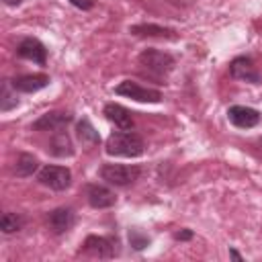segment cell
<instances>
[{
  "label": "cell",
  "instance_id": "21",
  "mask_svg": "<svg viewBox=\"0 0 262 262\" xmlns=\"http://www.w3.org/2000/svg\"><path fill=\"white\" fill-rule=\"evenodd\" d=\"M129 244H131L135 250H143L145 246H149V237L143 235V233H139L137 229H131V231H129Z\"/></svg>",
  "mask_w": 262,
  "mask_h": 262
},
{
  "label": "cell",
  "instance_id": "15",
  "mask_svg": "<svg viewBox=\"0 0 262 262\" xmlns=\"http://www.w3.org/2000/svg\"><path fill=\"white\" fill-rule=\"evenodd\" d=\"M49 151L57 158H66V156H72L74 154V145H72V139L66 131H53V137L49 141Z\"/></svg>",
  "mask_w": 262,
  "mask_h": 262
},
{
  "label": "cell",
  "instance_id": "20",
  "mask_svg": "<svg viewBox=\"0 0 262 262\" xmlns=\"http://www.w3.org/2000/svg\"><path fill=\"white\" fill-rule=\"evenodd\" d=\"M78 137H80V141L82 143H86V145H90V143H98V133L94 131V127L90 125V121L88 119H82L80 123H78Z\"/></svg>",
  "mask_w": 262,
  "mask_h": 262
},
{
  "label": "cell",
  "instance_id": "1",
  "mask_svg": "<svg viewBox=\"0 0 262 262\" xmlns=\"http://www.w3.org/2000/svg\"><path fill=\"white\" fill-rule=\"evenodd\" d=\"M145 149V143L143 139L129 131V129H121V131H115L108 139H106V154L111 156H121V158H137L141 156Z\"/></svg>",
  "mask_w": 262,
  "mask_h": 262
},
{
  "label": "cell",
  "instance_id": "8",
  "mask_svg": "<svg viewBox=\"0 0 262 262\" xmlns=\"http://www.w3.org/2000/svg\"><path fill=\"white\" fill-rule=\"evenodd\" d=\"M76 217H74V211L68 209V207H59V209H53L49 215H47V225L49 229L55 233V235H61L66 231L72 229Z\"/></svg>",
  "mask_w": 262,
  "mask_h": 262
},
{
  "label": "cell",
  "instance_id": "4",
  "mask_svg": "<svg viewBox=\"0 0 262 262\" xmlns=\"http://www.w3.org/2000/svg\"><path fill=\"white\" fill-rule=\"evenodd\" d=\"M37 180L51 190H66L72 182V172L66 166H49L47 164L39 170Z\"/></svg>",
  "mask_w": 262,
  "mask_h": 262
},
{
  "label": "cell",
  "instance_id": "7",
  "mask_svg": "<svg viewBox=\"0 0 262 262\" xmlns=\"http://www.w3.org/2000/svg\"><path fill=\"white\" fill-rule=\"evenodd\" d=\"M227 117L239 129H250V127H256L260 123V113L256 108H252V106H242V104L229 106Z\"/></svg>",
  "mask_w": 262,
  "mask_h": 262
},
{
  "label": "cell",
  "instance_id": "24",
  "mask_svg": "<svg viewBox=\"0 0 262 262\" xmlns=\"http://www.w3.org/2000/svg\"><path fill=\"white\" fill-rule=\"evenodd\" d=\"M25 0H4V4H8V6H18V4H23Z\"/></svg>",
  "mask_w": 262,
  "mask_h": 262
},
{
  "label": "cell",
  "instance_id": "5",
  "mask_svg": "<svg viewBox=\"0 0 262 262\" xmlns=\"http://www.w3.org/2000/svg\"><path fill=\"white\" fill-rule=\"evenodd\" d=\"M115 92L121 94V96L133 98V100H137V102H160V100H162V92H160V90L141 86V84L131 82V80L121 82V84L115 88Z\"/></svg>",
  "mask_w": 262,
  "mask_h": 262
},
{
  "label": "cell",
  "instance_id": "6",
  "mask_svg": "<svg viewBox=\"0 0 262 262\" xmlns=\"http://www.w3.org/2000/svg\"><path fill=\"white\" fill-rule=\"evenodd\" d=\"M84 252L96 258H113L117 254V239L106 235H88L84 239Z\"/></svg>",
  "mask_w": 262,
  "mask_h": 262
},
{
  "label": "cell",
  "instance_id": "17",
  "mask_svg": "<svg viewBox=\"0 0 262 262\" xmlns=\"http://www.w3.org/2000/svg\"><path fill=\"white\" fill-rule=\"evenodd\" d=\"M37 168H39V162L31 154H20L16 158V162H14V174L16 176H23V178L25 176H31L33 172H37Z\"/></svg>",
  "mask_w": 262,
  "mask_h": 262
},
{
  "label": "cell",
  "instance_id": "13",
  "mask_svg": "<svg viewBox=\"0 0 262 262\" xmlns=\"http://www.w3.org/2000/svg\"><path fill=\"white\" fill-rule=\"evenodd\" d=\"M104 117H106L115 127H119V129H131V127H133V115H131L125 106H121V104H117V102H108V104L104 106Z\"/></svg>",
  "mask_w": 262,
  "mask_h": 262
},
{
  "label": "cell",
  "instance_id": "3",
  "mask_svg": "<svg viewBox=\"0 0 262 262\" xmlns=\"http://www.w3.org/2000/svg\"><path fill=\"white\" fill-rule=\"evenodd\" d=\"M141 170L137 166H125V164H104L100 168V178L115 186H129L139 178Z\"/></svg>",
  "mask_w": 262,
  "mask_h": 262
},
{
  "label": "cell",
  "instance_id": "12",
  "mask_svg": "<svg viewBox=\"0 0 262 262\" xmlns=\"http://www.w3.org/2000/svg\"><path fill=\"white\" fill-rule=\"evenodd\" d=\"M229 74L235 80H246V82H260V74L254 68V61L250 57H235L229 63Z\"/></svg>",
  "mask_w": 262,
  "mask_h": 262
},
{
  "label": "cell",
  "instance_id": "16",
  "mask_svg": "<svg viewBox=\"0 0 262 262\" xmlns=\"http://www.w3.org/2000/svg\"><path fill=\"white\" fill-rule=\"evenodd\" d=\"M129 31L137 37H170V39L174 37L172 29H166L160 25H133Z\"/></svg>",
  "mask_w": 262,
  "mask_h": 262
},
{
  "label": "cell",
  "instance_id": "9",
  "mask_svg": "<svg viewBox=\"0 0 262 262\" xmlns=\"http://www.w3.org/2000/svg\"><path fill=\"white\" fill-rule=\"evenodd\" d=\"M16 51H18L20 57L31 59V61H35V63H39V66H43L45 59H47V49H45V45H43L39 39H33V37L23 39V41L18 43Z\"/></svg>",
  "mask_w": 262,
  "mask_h": 262
},
{
  "label": "cell",
  "instance_id": "11",
  "mask_svg": "<svg viewBox=\"0 0 262 262\" xmlns=\"http://www.w3.org/2000/svg\"><path fill=\"white\" fill-rule=\"evenodd\" d=\"M70 121H72V115H70V113L53 111V113H47V115L39 117L31 127H33L35 131H59V129H63Z\"/></svg>",
  "mask_w": 262,
  "mask_h": 262
},
{
  "label": "cell",
  "instance_id": "10",
  "mask_svg": "<svg viewBox=\"0 0 262 262\" xmlns=\"http://www.w3.org/2000/svg\"><path fill=\"white\" fill-rule=\"evenodd\" d=\"M86 196H88L90 207H94V209H108L117 203L115 192L102 184H90L86 188Z\"/></svg>",
  "mask_w": 262,
  "mask_h": 262
},
{
  "label": "cell",
  "instance_id": "22",
  "mask_svg": "<svg viewBox=\"0 0 262 262\" xmlns=\"http://www.w3.org/2000/svg\"><path fill=\"white\" fill-rule=\"evenodd\" d=\"M70 4L80 8V10H90L94 6V0H70Z\"/></svg>",
  "mask_w": 262,
  "mask_h": 262
},
{
  "label": "cell",
  "instance_id": "23",
  "mask_svg": "<svg viewBox=\"0 0 262 262\" xmlns=\"http://www.w3.org/2000/svg\"><path fill=\"white\" fill-rule=\"evenodd\" d=\"M190 237H192L190 231H178V233H176V239H190Z\"/></svg>",
  "mask_w": 262,
  "mask_h": 262
},
{
  "label": "cell",
  "instance_id": "19",
  "mask_svg": "<svg viewBox=\"0 0 262 262\" xmlns=\"http://www.w3.org/2000/svg\"><path fill=\"white\" fill-rule=\"evenodd\" d=\"M25 225V217H20L18 213H4L2 219H0V227L4 233H14V231H20Z\"/></svg>",
  "mask_w": 262,
  "mask_h": 262
},
{
  "label": "cell",
  "instance_id": "25",
  "mask_svg": "<svg viewBox=\"0 0 262 262\" xmlns=\"http://www.w3.org/2000/svg\"><path fill=\"white\" fill-rule=\"evenodd\" d=\"M229 256H233V258H237V260H242V256L235 252V250H229Z\"/></svg>",
  "mask_w": 262,
  "mask_h": 262
},
{
  "label": "cell",
  "instance_id": "18",
  "mask_svg": "<svg viewBox=\"0 0 262 262\" xmlns=\"http://www.w3.org/2000/svg\"><path fill=\"white\" fill-rule=\"evenodd\" d=\"M10 88H12V80H4L2 82V90H0V108L4 113L18 104V98H16V94Z\"/></svg>",
  "mask_w": 262,
  "mask_h": 262
},
{
  "label": "cell",
  "instance_id": "2",
  "mask_svg": "<svg viewBox=\"0 0 262 262\" xmlns=\"http://www.w3.org/2000/svg\"><path fill=\"white\" fill-rule=\"evenodd\" d=\"M137 61H139V66L143 70H147L154 76H166L174 68V57L170 53H166V51H160V49H145V51H141Z\"/></svg>",
  "mask_w": 262,
  "mask_h": 262
},
{
  "label": "cell",
  "instance_id": "14",
  "mask_svg": "<svg viewBox=\"0 0 262 262\" xmlns=\"http://www.w3.org/2000/svg\"><path fill=\"white\" fill-rule=\"evenodd\" d=\"M47 84H49V76L45 74H27V76H18L12 80L14 90H20V92H37L45 88Z\"/></svg>",
  "mask_w": 262,
  "mask_h": 262
}]
</instances>
